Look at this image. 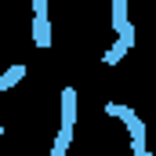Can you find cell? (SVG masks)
<instances>
[{
    "instance_id": "obj_1",
    "label": "cell",
    "mask_w": 156,
    "mask_h": 156,
    "mask_svg": "<svg viewBox=\"0 0 156 156\" xmlns=\"http://www.w3.org/2000/svg\"><path fill=\"white\" fill-rule=\"evenodd\" d=\"M105 113L127 123V131H131V142H145V120L138 116L131 105H123V102H109V105H105Z\"/></svg>"
},
{
    "instance_id": "obj_2",
    "label": "cell",
    "mask_w": 156,
    "mask_h": 156,
    "mask_svg": "<svg viewBox=\"0 0 156 156\" xmlns=\"http://www.w3.org/2000/svg\"><path fill=\"white\" fill-rule=\"evenodd\" d=\"M33 44L37 47H51V22H47V4L33 0Z\"/></svg>"
},
{
    "instance_id": "obj_3",
    "label": "cell",
    "mask_w": 156,
    "mask_h": 156,
    "mask_svg": "<svg viewBox=\"0 0 156 156\" xmlns=\"http://www.w3.org/2000/svg\"><path fill=\"white\" fill-rule=\"evenodd\" d=\"M62 127H69L73 131V123H76V91L73 87H62Z\"/></svg>"
},
{
    "instance_id": "obj_4",
    "label": "cell",
    "mask_w": 156,
    "mask_h": 156,
    "mask_svg": "<svg viewBox=\"0 0 156 156\" xmlns=\"http://www.w3.org/2000/svg\"><path fill=\"white\" fill-rule=\"evenodd\" d=\"M113 26H116V37L131 29V18H127V0H113Z\"/></svg>"
},
{
    "instance_id": "obj_5",
    "label": "cell",
    "mask_w": 156,
    "mask_h": 156,
    "mask_svg": "<svg viewBox=\"0 0 156 156\" xmlns=\"http://www.w3.org/2000/svg\"><path fill=\"white\" fill-rule=\"evenodd\" d=\"M22 76H26V66H11V69L0 76V91H11V87H15Z\"/></svg>"
},
{
    "instance_id": "obj_6",
    "label": "cell",
    "mask_w": 156,
    "mask_h": 156,
    "mask_svg": "<svg viewBox=\"0 0 156 156\" xmlns=\"http://www.w3.org/2000/svg\"><path fill=\"white\" fill-rule=\"evenodd\" d=\"M127 51H131V47H123V44H113V47H109V51H105V58H102V62H105V66H116L120 58H123V55H127Z\"/></svg>"
},
{
    "instance_id": "obj_7",
    "label": "cell",
    "mask_w": 156,
    "mask_h": 156,
    "mask_svg": "<svg viewBox=\"0 0 156 156\" xmlns=\"http://www.w3.org/2000/svg\"><path fill=\"white\" fill-rule=\"evenodd\" d=\"M0 138H4V123H0Z\"/></svg>"
}]
</instances>
